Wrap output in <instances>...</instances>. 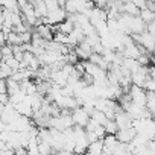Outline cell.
Masks as SVG:
<instances>
[{
    "label": "cell",
    "instance_id": "7",
    "mask_svg": "<svg viewBox=\"0 0 155 155\" xmlns=\"http://www.w3.org/2000/svg\"><path fill=\"white\" fill-rule=\"evenodd\" d=\"M74 26H76V25H74V21H73L71 18H68V17H67L64 21H61V23L58 25V31H61V32H64V34H67V35H68L70 32H73Z\"/></svg>",
    "mask_w": 155,
    "mask_h": 155
},
{
    "label": "cell",
    "instance_id": "3",
    "mask_svg": "<svg viewBox=\"0 0 155 155\" xmlns=\"http://www.w3.org/2000/svg\"><path fill=\"white\" fill-rule=\"evenodd\" d=\"M74 52L78 53V56H79L81 61H87L91 56V53H93V47L88 43V40L85 38L84 41H81L78 46H74Z\"/></svg>",
    "mask_w": 155,
    "mask_h": 155
},
{
    "label": "cell",
    "instance_id": "9",
    "mask_svg": "<svg viewBox=\"0 0 155 155\" xmlns=\"http://www.w3.org/2000/svg\"><path fill=\"white\" fill-rule=\"evenodd\" d=\"M105 131H107V134H116V132L119 131L117 122H116L114 119H110V120L105 123Z\"/></svg>",
    "mask_w": 155,
    "mask_h": 155
},
{
    "label": "cell",
    "instance_id": "11",
    "mask_svg": "<svg viewBox=\"0 0 155 155\" xmlns=\"http://www.w3.org/2000/svg\"><path fill=\"white\" fill-rule=\"evenodd\" d=\"M122 2H128V0H122Z\"/></svg>",
    "mask_w": 155,
    "mask_h": 155
},
{
    "label": "cell",
    "instance_id": "1",
    "mask_svg": "<svg viewBox=\"0 0 155 155\" xmlns=\"http://www.w3.org/2000/svg\"><path fill=\"white\" fill-rule=\"evenodd\" d=\"M67 17H68L67 9H65L64 6H61V8L55 9V11H50V12L47 14V17L43 18V23H46V25H59V23L64 21Z\"/></svg>",
    "mask_w": 155,
    "mask_h": 155
},
{
    "label": "cell",
    "instance_id": "4",
    "mask_svg": "<svg viewBox=\"0 0 155 155\" xmlns=\"http://www.w3.org/2000/svg\"><path fill=\"white\" fill-rule=\"evenodd\" d=\"M137 134H138V131H137V128H135V126L123 128V129H119V131L116 132V135H117L119 141H122V143H131V141L137 137Z\"/></svg>",
    "mask_w": 155,
    "mask_h": 155
},
{
    "label": "cell",
    "instance_id": "5",
    "mask_svg": "<svg viewBox=\"0 0 155 155\" xmlns=\"http://www.w3.org/2000/svg\"><path fill=\"white\" fill-rule=\"evenodd\" d=\"M104 149H105V144H104V138H99L93 143L88 144V149H87V153H91V155H99V153H104Z\"/></svg>",
    "mask_w": 155,
    "mask_h": 155
},
{
    "label": "cell",
    "instance_id": "2",
    "mask_svg": "<svg viewBox=\"0 0 155 155\" xmlns=\"http://www.w3.org/2000/svg\"><path fill=\"white\" fill-rule=\"evenodd\" d=\"M71 116H73L74 125H81V126H84V128H85V126L88 125V122L91 120V116L85 111L84 107H78L76 110H73Z\"/></svg>",
    "mask_w": 155,
    "mask_h": 155
},
{
    "label": "cell",
    "instance_id": "8",
    "mask_svg": "<svg viewBox=\"0 0 155 155\" xmlns=\"http://www.w3.org/2000/svg\"><path fill=\"white\" fill-rule=\"evenodd\" d=\"M140 8L134 3V2H131V0H128V2H125L123 3V12L125 14H129V15H140Z\"/></svg>",
    "mask_w": 155,
    "mask_h": 155
},
{
    "label": "cell",
    "instance_id": "10",
    "mask_svg": "<svg viewBox=\"0 0 155 155\" xmlns=\"http://www.w3.org/2000/svg\"><path fill=\"white\" fill-rule=\"evenodd\" d=\"M12 74H14V70L8 65V62L2 61V79H8Z\"/></svg>",
    "mask_w": 155,
    "mask_h": 155
},
{
    "label": "cell",
    "instance_id": "6",
    "mask_svg": "<svg viewBox=\"0 0 155 155\" xmlns=\"http://www.w3.org/2000/svg\"><path fill=\"white\" fill-rule=\"evenodd\" d=\"M140 17L144 20V23H146L147 26L152 25V23L155 21V12H153L150 8H147V6L141 8V11H140Z\"/></svg>",
    "mask_w": 155,
    "mask_h": 155
}]
</instances>
